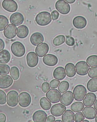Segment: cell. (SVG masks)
<instances>
[{"instance_id":"cell-1","label":"cell","mask_w":97,"mask_h":122,"mask_svg":"<svg viewBox=\"0 0 97 122\" xmlns=\"http://www.w3.org/2000/svg\"><path fill=\"white\" fill-rule=\"evenodd\" d=\"M51 15L49 13L46 11L40 12L36 15L35 21L38 25L41 26H45L51 22Z\"/></svg>"},{"instance_id":"cell-2","label":"cell","mask_w":97,"mask_h":122,"mask_svg":"<svg viewBox=\"0 0 97 122\" xmlns=\"http://www.w3.org/2000/svg\"><path fill=\"white\" fill-rule=\"evenodd\" d=\"M74 99L78 101H81L87 94V91L85 87L82 85H78L74 88L73 91Z\"/></svg>"},{"instance_id":"cell-3","label":"cell","mask_w":97,"mask_h":122,"mask_svg":"<svg viewBox=\"0 0 97 122\" xmlns=\"http://www.w3.org/2000/svg\"><path fill=\"white\" fill-rule=\"evenodd\" d=\"M12 53L17 57H21L25 54L26 50L24 45L20 42L16 41L12 44L11 47Z\"/></svg>"},{"instance_id":"cell-4","label":"cell","mask_w":97,"mask_h":122,"mask_svg":"<svg viewBox=\"0 0 97 122\" xmlns=\"http://www.w3.org/2000/svg\"><path fill=\"white\" fill-rule=\"evenodd\" d=\"M61 93L57 89L52 88L47 92L46 97L52 103L56 104L59 102L61 99Z\"/></svg>"},{"instance_id":"cell-5","label":"cell","mask_w":97,"mask_h":122,"mask_svg":"<svg viewBox=\"0 0 97 122\" xmlns=\"http://www.w3.org/2000/svg\"><path fill=\"white\" fill-rule=\"evenodd\" d=\"M76 72L78 75L81 76H84L88 73L90 67L85 61H81L76 64Z\"/></svg>"},{"instance_id":"cell-6","label":"cell","mask_w":97,"mask_h":122,"mask_svg":"<svg viewBox=\"0 0 97 122\" xmlns=\"http://www.w3.org/2000/svg\"><path fill=\"white\" fill-rule=\"evenodd\" d=\"M7 104L11 107H14L18 105V93L16 91H10L7 94Z\"/></svg>"},{"instance_id":"cell-7","label":"cell","mask_w":97,"mask_h":122,"mask_svg":"<svg viewBox=\"0 0 97 122\" xmlns=\"http://www.w3.org/2000/svg\"><path fill=\"white\" fill-rule=\"evenodd\" d=\"M56 8L58 11L61 14H68L70 11V6L64 0H58L56 4Z\"/></svg>"},{"instance_id":"cell-8","label":"cell","mask_w":97,"mask_h":122,"mask_svg":"<svg viewBox=\"0 0 97 122\" xmlns=\"http://www.w3.org/2000/svg\"><path fill=\"white\" fill-rule=\"evenodd\" d=\"M66 110V106L62 104L58 103L54 105L51 109V113L52 115L56 117L62 115Z\"/></svg>"},{"instance_id":"cell-9","label":"cell","mask_w":97,"mask_h":122,"mask_svg":"<svg viewBox=\"0 0 97 122\" xmlns=\"http://www.w3.org/2000/svg\"><path fill=\"white\" fill-rule=\"evenodd\" d=\"M31 102V95L27 92H22L19 97V104L22 107L29 106Z\"/></svg>"},{"instance_id":"cell-10","label":"cell","mask_w":97,"mask_h":122,"mask_svg":"<svg viewBox=\"0 0 97 122\" xmlns=\"http://www.w3.org/2000/svg\"><path fill=\"white\" fill-rule=\"evenodd\" d=\"M2 6L4 9L9 12H14L17 10L18 4L14 0H4Z\"/></svg>"},{"instance_id":"cell-11","label":"cell","mask_w":97,"mask_h":122,"mask_svg":"<svg viewBox=\"0 0 97 122\" xmlns=\"http://www.w3.org/2000/svg\"><path fill=\"white\" fill-rule=\"evenodd\" d=\"M74 100L73 94L70 91L64 92L61 96L60 102L66 106H69Z\"/></svg>"},{"instance_id":"cell-12","label":"cell","mask_w":97,"mask_h":122,"mask_svg":"<svg viewBox=\"0 0 97 122\" xmlns=\"http://www.w3.org/2000/svg\"><path fill=\"white\" fill-rule=\"evenodd\" d=\"M27 64L29 66L33 68L38 65L39 58L36 54L33 52H29L26 57Z\"/></svg>"},{"instance_id":"cell-13","label":"cell","mask_w":97,"mask_h":122,"mask_svg":"<svg viewBox=\"0 0 97 122\" xmlns=\"http://www.w3.org/2000/svg\"><path fill=\"white\" fill-rule=\"evenodd\" d=\"M17 27L12 24H8L7 27L4 29V35L8 39H12L16 36Z\"/></svg>"},{"instance_id":"cell-14","label":"cell","mask_w":97,"mask_h":122,"mask_svg":"<svg viewBox=\"0 0 97 122\" xmlns=\"http://www.w3.org/2000/svg\"><path fill=\"white\" fill-rule=\"evenodd\" d=\"M43 60L44 64L49 66H56L58 62L57 57L51 54L46 55L43 58Z\"/></svg>"},{"instance_id":"cell-15","label":"cell","mask_w":97,"mask_h":122,"mask_svg":"<svg viewBox=\"0 0 97 122\" xmlns=\"http://www.w3.org/2000/svg\"><path fill=\"white\" fill-rule=\"evenodd\" d=\"M10 20L11 24L15 26H18L22 24L24 21V17L21 13L16 12L11 16Z\"/></svg>"},{"instance_id":"cell-16","label":"cell","mask_w":97,"mask_h":122,"mask_svg":"<svg viewBox=\"0 0 97 122\" xmlns=\"http://www.w3.org/2000/svg\"><path fill=\"white\" fill-rule=\"evenodd\" d=\"M49 46L46 43H43L37 46L35 49V52L38 56L43 57L48 53Z\"/></svg>"},{"instance_id":"cell-17","label":"cell","mask_w":97,"mask_h":122,"mask_svg":"<svg viewBox=\"0 0 97 122\" xmlns=\"http://www.w3.org/2000/svg\"><path fill=\"white\" fill-rule=\"evenodd\" d=\"M82 113L86 118L92 119L96 117L97 112L92 107H86L82 110Z\"/></svg>"},{"instance_id":"cell-18","label":"cell","mask_w":97,"mask_h":122,"mask_svg":"<svg viewBox=\"0 0 97 122\" xmlns=\"http://www.w3.org/2000/svg\"><path fill=\"white\" fill-rule=\"evenodd\" d=\"M13 83L12 77L8 75L0 76V88L5 89L10 87Z\"/></svg>"},{"instance_id":"cell-19","label":"cell","mask_w":97,"mask_h":122,"mask_svg":"<svg viewBox=\"0 0 97 122\" xmlns=\"http://www.w3.org/2000/svg\"><path fill=\"white\" fill-rule=\"evenodd\" d=\"M47 115L43 110H38L35 112L33 115V119L35 122H45Z\"/></svg>"},{"instance_id":"cell-20","label":"cell","mask_w":97,"mask_h":122,"mask_svg":"<svg viewBox=\"0 0 97 122\" xmlns=\"http://www.w3.org/2000/svg\"><path fill=\"white\" fill-rule=\"evenodd\" d=\"M96 95L92 92H88L87 94L83 99V104L86 107L92 106L96 101Z\"/></svg>"},{"instance_id":"cell-21","label":"cell","mask_w":97,"mask_h":122,"mask_svg":"<svg viewBox=\"0 0 97 122\" xmlns=\"http://www.w3.org/2000/svg\"><path fill=\"white\" fill-rule=\"evenodd\" d=\"M87 24L86 19L82 16H78L73 19V24L77 29H81L85 27Z\"/></svg>"},{"instance_id":"cell-22","label":"cell","mask_w":97,"mask_h":122,"mask_svg":"<svg viewBox=\"0 0 97 122\" xmlns=\"http://www.w3.org/2000/svg\"><path fill=\"white\" fill-rule=\"evenodd\" d=\"M44 40L43 36L41 33L36 32L33 33L31 37L30 41L32 45L35 46L38 45L43 43Z\"/></svg>"},{"instance_id":"cell-23","label":"cell","mask_w":97,"mask_h":122,"mask_svg":"<svg viewBox=\"0 0 97 122\" xmlns=\"http://www.w3.org/2000/svg\"><path fill=\"white\" fill-rule=\"evenodd\" d=\"M53 75L55 79L61 81L66 77V73L64 68L60 66L55 69Z\"/></svg>"},{"instance_id":"cell-24","label":"cell","mask_w":97,"mask_h":122,"mask_svg":"<svg viewBox=\"0 0 97 122\" xmlns=\"http://www.w3.org/2000/svg\"><path fill=\"white\" fill-rule=\"evenodd\" d=\"M74 112L72 110H67L62 115L61 119L63 122H74Z\"/></svg>"},{"instance_id":"cell-25","label":"cell","mask_w":97,"mask_h":122,"mask_svg":"<svg viewBox=\"0 0 97 122\" xmlns=\"http://www.w3.org/2000/svg\"><path fill=\"white\" fill-rule=\"evenodd\" d=\"M29 33L28 27L24 25L19 26L17 30V35L20 38H24L28 36Z\"/></svg>"},{"instance_id":"cell-26","label":"cell","mask_w":97,"mask_h":122,"mask_svg":"<svg viewBox=\"0 0 97 122\" xmlns=\"http://www.w3.org/2000/svg\"><path fill=\"white\" fill-rule=\"evenodd\" d=\"M65 70L67 77H72L76 75L75 66L72 63H68L65 66Z\"/></svg>"},{"instance_id":"cell-27","label":"cell","mask_w":97,"mask_h":122,"mask_svg":"<svg viewBox=\"0 0 97 122\" xmlns=\"http://www.w3.org/2000/svg\"><path fill=\"white\" fill-rule=\"evenodd\" d=\"M10 58L9 52L6 50H2L0 52V64H7L10 60Z\"/></svg>"},{"instance_id":"cell-28","label":"cell","mask_w":97,"mask_h":122,"mask_svg":"<svg viewBox=\"0 0 97 122\" xmlns=\"http://www.w3.org/2000/svg\"><path fill=\"white\" fill-rule=\"evenodd\" d=\"M87 89L92 92H97V78H92L88 81L87 84Z\"/></svg>"},{"instance_id":"cell-29","label":"cell","mask_w":97,"mask_h":122,"mask_svg":"<svg viewBox=\"0 0 97 122\" xmlns=\"http://www.w3.org/2000/svg\"><path fill=\"white\" fill-rule=\"evenodd\" d=\"M40 104L42 108L46 111L49 110L52 106V104L51 102L46 97L41 98L40 100Z\"/></svg>"},{"instance_id":"cell-30","label":"cell","mask_w":97,"mask_h":122,"mask_svg":"<svg viewBox=\"0 0 97 122\" xmlns=\"http://www.w3.org/2000/svg\"><path fill=\"white\" fill-rule=\"evenodd\" d=\"M84 105L83 103L80 102H76L71 105V109L73 112H81L83 110Z\"/></svg>"},{"instance_id":"cell-31","label":"cell","mask_w":97,"mask_h":122,"mask_svg":"<svg viewBox=\"0 0 97 122\" xmlns=\"http://www.w3.org/2000/svg\"><path fill=\"white\" fill-rule=\"evenodd\" d=\"M69 84L68 82L66 81H63L60 83L58 87V91L61 93H63L68 90Z\"/></svg>"},{"instance_id":"cell-32","label":"cell","mask_w":97,"mask_h":122,"mask_svg":"<svg viewBox=\"0 0 97 122\" xmlns=\"http://www.w3.org/2000/svg\"><path fill=\"white\" fill-rule=\"evenodd\" d=\"M65 38L64 35H60L55 38L53 40V44L55 46H59L65 43Z\"/></svg>"},{"instance_id":"cell-33","label":"cell","mask_w":97,"mask_h":122,"mask_svg":"<svg viewBox=\"0 0 97 122\" xmlns=\"http://www.w3.org/2000/svg\"><path fill=\"white\" fill-rule=\"evenodd\" d=\"M86 61L90 67L97 66V56L92 55L88 56Z\"/></svg>"},{"instance_id":"cell-34","label":"cell","mask_w":97,"mask_h":122,"mask_svg":"<svg viewBox=\"0 0 97 122\" xmlns=\"http://www.w3.org/2000/svg\"><path fill=\"white\" fill-rule=\"evenodd\" d=\"M9 24L7 18L5 16L0 15V31H3Z\"/></svg>"},{"instance_id":"cell-35","label":"cell","mask_w":97,"mask_h":122,"mask_svg":"<svg viewBox=\"0 0 97 122\" xmlns=\"http://www.w3.org/2000/svg\"><path fill=\"white\" fill-rule=\"evenodd\" d=\"M10 74L13 80H18L20 77V72L18 68L16 66L11 67L10 69Z\"/></svg>"},{"instance_id":"cell-36","label":"cell","mask_w":97,"mask_h":122,"mask_svg":"<svg viewBox=\"0 0 97 122\" xmlns=\"http://www.w3.org/2000/svg\"><path fill=\"white\" fill-rule=\"evenodd\" d=\"M10 70V67L8 65L0 64V76L8 75L9 73Z\"/></svg>"},{"instance_id":"cell-37","label":"cell","mask_w":97,"mask_h":122,"mask_svg":"<svg viewBox=\"0 0 97 122\" xmlns=\"http://www.w3.org/2000/svg\"><path fill=\"white\" fill-rule=\"evenodd\" d=\"M88 74L90 78H97V66L92 67L90 69Z\"/></svg>"},{"instance_id":"cell-38","label":"cell","mask_w":97,"mask_h":122,"mask_svg":"<svg viewBox=\"0 0 97 122\" xmlns=\"http://www.w3.org/2000/svg\"><path fill=\"white\" fill-rule=\"evenodd\" d=\"M74 121L76 122H82L85 119V117L82 112H79L76 113L74 116Z\"/></svg>"},{"instance_id":"cell-39","label":"cell","mask_w":97,"mask_h":122,"mask_svg":"<svg viewBox=\"0 0 97 122\" xmlns=\"http://www.w3.org/2000/svg\"><path fill=\"white\" fill-rule=\"evenodd\" d=\"M6 94L5 92L0 90V105L5 104L6 102Z\"/></svg>"},{"instance_id":"cell-40","label":"cell","mask_w":97,"mask_h":122,"mask_svg":"<svg viewBox=\"0 0 97 122\" xmlns=\"http://www.w3.org/2000/svg\"><path fill=\"white\" fill-rule=\"evenodd\" d=\"M65 43L67 45L70 46H72L75 45V40L74 38L72 36H66Z\"/></svg>"},{"instance_id":"cell-41","label":"cell","mask_w":97,"mask_h":122,"mask_svg":"<svg viewBox=\"0 0 97 122\" xmlns=\"http://www.w3.org/2000/svg\"><path fill=\"white\" fill-rule=\"evenodd\" d=\"M60 83V81L59 80L54 79L50 81L49 85H50V87L52 88H56L58 87Z\"/></svg>"},{"instance_id":"cell-42","label":"cell","mask_w":97,"mask_h":122,"mask_svg":"<svg viewBox=\"0 0 97 122\" xmlns=\"http://www.w3.org/2000/svg\"><path fill=\"white\" fill-rule=\"evenodd\" d=\"M50 89V86L49 83L47 82H45L41 85V90L44 93L47 92Z\"/></svg>"},{"instance_id":"cell-43","label":"cell","mask_w":97,"mask_h":122,"mask_svg":"<svg viewBox=\"0 0 97 122\" xmlns=\"http://www.w3.org/2000/svg\"><path fill=\"white\" fill-rule=\"evenodd\" d=\"M51 16H52L53 20H57L59 17V14L57 11H56V10H54L52 12Z\"/></svg>"},{"instance_id":"cell-44","label":"cell","mask_w":97,"mask_h":122,"mask_svg":"<svg viewBox=\"0 0 97 122\" xmlns=\"http://www.w3.org/2000/svg\"><path fill=\"white\" fill-rule=\"evenodd\" d=\"M56 121V118L54 116L50 115L47 117L46 122H54Z\"/></svg>"},{"instance_id":"cell-45","label":"cell","mask_w":97,"mask_h":122,"mask_svg":"<svg viewBox=\"0 0 97 122\" xmlns=\"http://www.w3.org/2000/svg\"><path fill=\"white\" fill-rule=\"evenodd\" d=\"M6 120V116L3 113H0V122H5Z\"/></svg>"},{"instance_id":"cell-46","label":"cell","mask_w":97,"mask_h":122,"mask_svg":"<svg viewBox=\"0 0 97 122\" xmlns=\"http://www.w3.org/2000/svg\"><path fill=\"white\" fill-rule=\"evenodd\" d=\"M5 47V43L3 40L0 38V52L2 51Z\"/></svg>"},{"instance_id":"cell-47","label":"cell","mask_w":97,"mask_h":122,"mask_svg":"<svg viewBox=\"0 0 97 122\" xmlns=\"http://www.w3.org/2000/svg\"><path fill=\"white\" fill-rule=\"evenodd\" d=\"M64 0L66 1L67 3L69 4H73L76 1V0Z\"/></svg>"},{"instance_id":"cell-48","label":"cell","mask_w":97,"mask_h":122,"mask_svg":"<svg viewBox=\"0 0 97 122\" xmlns=\"http://www.w3.org/2000/svg\"><path fill=\"white\" fill-rule=\"evenodd\" d=\"M93 105L94 108L96 109V111L97 112V99L95 101V102H94Z\"/></svg>"},{"instance_id":"cell-49","label":"cell","mask_w":97,"mask_h":122,"mask_svg":"<svg viewBox=\"0 0 97 122\" xmlns=\"http://www.w3.org/2000/svg\"><path fill=\"white\" fill-rule=\"evenodd\" d=\"M55 122H63L62 121L60 120H56L55 121Z\"/></svg>"},{"instance_id":"cell-50","label":"cell","mask_w":97,"mask_h":122,"mask_svg":"<svg viewBox=\"0 0 97 122\" xmlns=\"http://www.w3.org/2000/svg\"><path fill=\"white\" fill-rule=\"evenodd\" d=\"M83 122H89V121L88 120H83L82 121Z\"/></svg>"},{"instance_id":"cell-51","label":"cell","mask_w":97,"mask_h":122,"mask_svg":"<svg viewBox=\"0 0 97 122\" xmlns=\"http://www.w3.org/2000/svg\"><path fill=\"white\" fill-rule=\"evenodd\" d=\"M96 118H95V121L96 122H97V115H96Z\"/></svg>"}]
</instances>
